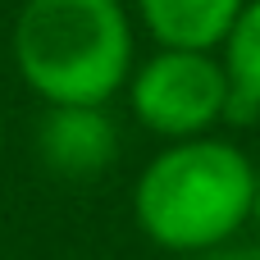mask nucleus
I'll use <instances>...</instances> for the list:
<instances>
[{
    "mask_svg": "<svg viewBox=\"0 0 260 260\" xmlns=\"http://www.w3.org/2000/svg\"><path fill=\"white\" fill-rule=\"evenodd\" d=\"M256 165L219 137H187L165 146L133 187L142 233L178 256H206L256 215Z\"/></svg>",
    "mask_w": 260,
    "mask_h": 260,
    "instance_id": "nucleus-1",
    "label": "nucleus"
},
{
    "mask_svg": "<svg viewBox=\"0 0 260 260\" xmlns=\"http://www.w3.org/2000/svg\"><path fill=\"white\" fill-rule=\"evenodd\" d=\"M14 69L46 105H105L133 78V23L119 0H23Z\"/></svg>",
    "mask_w": 260,
    "mask_h": 260,
    "instance_id": "nucleus-2",
    "label": "nucleus"
},
{
    "mask_svg": "<svg viewBox=\"0 0 260 260\" xmlns=\"http://www.w3.org/2000/svg\"><path fill=\"white\" fill-rule=\"evenodd\" d=\"M229 69L210 50H155L146 64L133 69L128 78V105L142 119V128L187 142L206 137L224 110H229Z\"/></svg>",
    "mask_w": 260,
    "mask_h": 260,
    "instance_id": "nucleus-3",
    "label": "nucleus"
},
{
    "mask_svg": "<svg viewBox=\"0 0 260 260\" xmlns=\"http://www.w3.org/2000/svg\"><path fill=\"white\" fill-rule=\"evenodd\" d=\"M37 155L64 183L105 174L119 155V128L105 105H46L37 123Z\"/></svg>",
    "mask_w": 260,
    "mask_h": 260,
    "instance_id": "nucleus-4",
    "label": "nucleus"
},
{
    "mask_svg": "<svg viewBox=\"0 0 260 260\" xmlns=\"http://www.w3.org/2000/svg\"><path fill=\"white\" fill-rule=\"evenodd\" d=\"M247 0H137L146 32L165 50H215L229 41Z\"/></svg>",
    "mask_w": 260,
    "mask_h": 260,
    "instance_id": "nucleus-5",
    "label": "nucleus"
},
{
    "mask_svg": "<svg viewBox=\"0 0 260 260\" xmlns=\"http://www.w3.org/2000/svg\"><path fill=\"white\" fill-rule=\"evenodd\" d=\"M224 69L238 96L260 105V0H247L229 41H224Z\"/></svg>",
    "mask_w": 260,
    "mask_h": 260,
    "instance_id": "nucleus-6",
    "label": "nucleus"
},
{
    "mask_svg": "<svg viewBox=\"0 0 260 260\" xmlns=\"http://www.w3.org/2000/svg\"><path fill=\"white\" fill-rule=\"evenodd\" d=\"M201 260H260V251H242V247L229 251V247H219V251H206Z\"/></svg>",
    "mask_w": 260,
    "mask_h": 260,
    "instance_id": "nucleus-7",
    "label": "nucleus"
},
{
    "mask_svg": "<svg viewBox=\"0 0 260 260\" xmlns=\"http://www.w3.org/2000/svg\"><path fill=\"white\" fill-rule=\"evenodd\" d=\"M251 219L260 224V183H256V215H251Z\"/></svg>",
    "mask_w": 260,
    "mask_h": 260,
    "instance_id": "nucleus-8",
    "label": "nucleus"
}]
</instances>
